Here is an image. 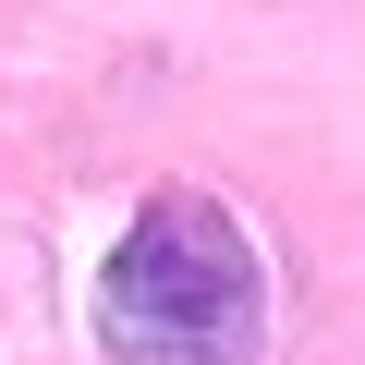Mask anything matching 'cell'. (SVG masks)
<instances>
[{"instance_id": "6da1fadb", "label": "cell", "mask_w": 365, "mask_h": 365, "mask_svg": "<svg viewBox=\"0 0 365 365\" xmlns=\"http://www.w3.org/2000/svg\"><path fill=\"white\" fill-rule=\"evenodd\" d=\"M98 353L110 365H256L268 353V256L220 195H146L98 256Z\"/></svg>"}]
</instances>
